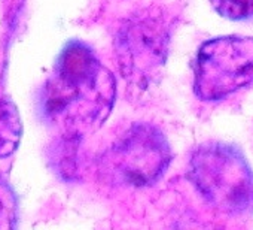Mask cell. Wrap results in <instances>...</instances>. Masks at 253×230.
Here are the masks:
<instances>
[{
	"label": "cell",
	"mask_w": 253,
	"mask_h": 230,
	"mask_svg": "<svg viewBox=\"0 0 253 230\" xmlns=\"http://www.w3.org/2000/svg\"><path fill=\"white\" fill-rule=\"evenodd\" d=\"M116 81L94 51L70 42L42 90V112L63 139L78 141L100 129L112 112Z\"/></svg>",
	"instance_id": "1"
},
{
	"label": "cell",
	"mask_w": 253,
	"mask_h": 230,
	"mask_svg": "<svg viewBox=\"0 0 253 230\" xmlns=\"http://www.w3.org/2000/svg\"><path fill=\"white\" fill-rule=\"evenodd\" d=\"M189 175L214 208L228 214L253 209V171L234 145L216 141L198 145L191 156Z\"/></svg>",
	"instance_id": "2"
},
{
	"label": "cell",
	"mask_w": 253,
	"mask_h": 230,
	"mask_svg": "<svg viewBox=\"0 0 253 230\" xmlns=\"http://www.w3.org/2000/svg\"><path fill=\"white\" fill-rule=\"evenodd\" d=\"M253 82V38L220 36L206 41L194 61V93L217 102Z\"/></svg>",
	"instance_id": "3"
},
{
	"label": "cell",
	"mask_w": 253,
	"mask_h": 230,
	"mask_svg": "<svg viewBox=\"0 0 253 230\" xmlns=\"http://www.w3.org/2000/svg\"><path fill=\"white\" fill-rule=\"evenodd\" d=\"M171 162L166 136L152 124L136 123L126 129L103 154L101 171L126 185H149L158 181Z\"/></svg>",
	"instance_id": "4"
},
{
	"label": "cell",
	"mask_w": 253,
	"mask_h": 230,
	"mask_svg": "<svg viewBox=\"0 0 253 230\" xmlns=\"http://www.w3.org/2000/svg\"><path fill=\"white\" fill-rule=\"evenodd\" d=\"M166 56V35L154 18H136L116 38L118 66L131 84L149 82Z\"/></svg>",
	"instance_id": "5"
},
{
	"label": "cell",
	"mask_w": 253,
	"mask_h": 230,
	"mask_svg": "<svg viewBox=\"0 0 253 230\" xmlns=\"http://www.w3.org/2000/svg\"><path fill=\"white\" fill-rule=\"evenodd\" d=\"M23 136L20 111L12 99L0 93V159L15 153Z\"/></svg>",
	"instance_id": "6"
},
{
	"label": "cell",
	"mask_w": 253,
	"mask_h": 230,
	"mask_svg": "<svg viewBox=\"0 0 253 230\" xmlns=\"http://www.w3.org/2000/svg\"><path fill=\"white\" fill-rule=\"evenodd\" d=\"M18 220V200L9 182L0 176V230L14 229Z\"/></svg>",
	"instance_id": "7"
},
{
	"label": "cell",
	"mask_w": 253,
	"mask_h": 230,
	"mask_svg": "<svg viewBox=\"0 0 253 230\" xmlns=\"http://www.w3.org/2000/svg\"><path fill=\"white\" fill-rule=\"evenodd\" d=\"M210 3L223 18L232 21L253 18V0H210Z\"/></svg>",
	"instance_id": "8"
}]
</instances>
